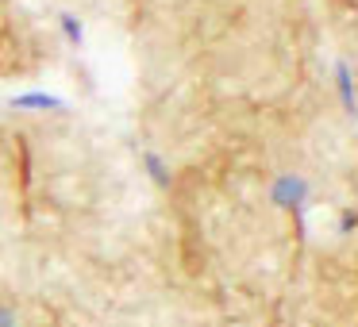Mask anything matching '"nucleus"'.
<instances>
[{
  "label": "nucleus",
  "instance_id": "f257e3e1",
  "mask_svg": "<svg viewBox=\"0 0 358 327\" xmlns=\"http://www.w3.org/2000/svg\"><path fill=\"white\" fill-rule=\"evenodd\" d=\"M62 31H66V35H70V39H73V43H78V39H81V24H78V20H73V16H62Z\"/></svg>",
  "mask_w": 358,
  "mask_h": 327
}]
</instances>
